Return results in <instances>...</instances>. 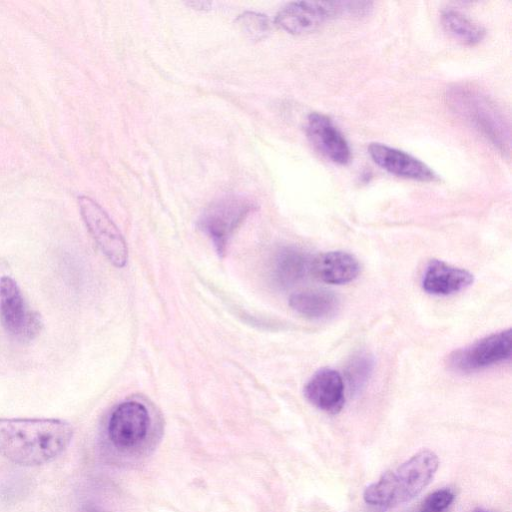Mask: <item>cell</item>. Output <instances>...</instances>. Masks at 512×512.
Returning <instances> with one entry per match:
<instances>
[{
  "label": "cell",
  "mask_w": 512,
  "mask_h": 512,
  "mask_svg": "<svg viewBox=\"0 0 512 512\" xmlns=\"http://www.w3.org/2000/svg\"><path fill=\"white\" fill-rule=\"evenodd\" d=\"M72 437V426L61 419L0 418V454L15 464H45L60 455Z\"/></svg>",
  "instance_id": "obj_1"
},
{
  "label": "cell",
  "mask_w": 512,
  "mask_h": 512,
  "mask_svg": "<svg viewBox=\"0 0 512 512\" xmlns=\"http://www.w3.org/2000/svg\"><path fill=\"white\" fill-rule=\"evenodd\" d=\"M439 466L437 455L421 450L366 487L363 499L377 507H395L418 496L432 481Z\"/></svg>",
  "instance_id": "obj_2"
},
{
  "label": "cell",
  "mask_w": 512,
  "mask_h": 512,
  "mask_svg": "<svg viewBox=\"0 0 512 512\" xmlns=\"http://www.w3.org/2000/svg\"><path fill=\"white\" fill-rule=\"evenodd\" d=\"M450 108L500 152L508 153L510 131L498 106L486 95L466 86H455L447 93Z\"/></svg>",
  "instance_id": "obj_3"
},
{
  "label": "cell",
  "mask_w": 512,
  "mask_h": 512,
  "mask_svg": "<svg viewBox=\"0 0 512 512\" xmlns=\"http://www.w3.org/2000/svg\"><path fill=\"white\" fill-rule=\"evenodd\" d=\"M252 209L253 204L239 196L221 198L205 209L199 227L210 237L219 256L224 255L231 236Z\"/></svg>",
  "instance_id": "obj_4"
},
{
  "label": "cell",
  "mask_w": 512,
  "mask_h": 512,
  "mask_svg": "<svg viewBox=\"0 0 512 512\" xmlns=\"http://www.w3.org/2000/svg\"><path fill=\"white\" fill-rule=\"evenodd\" d=\"M0 321L5 330L18 340L35 338L42 328L38 312L29 309L14 279L0 278Z\"/></svg>",
  "instance_id": "obj_5"
},
{
  "label": "cell",
  "mask_w": 512,
  "mask_h": 512,
  "mask_svg": "<svg viewBox=\"0 0 512 512\" xmlns=\"http://www.w3.org/2000/svg\"><path fill=\"white\" fill-rule=\"evenodd\" d=\"M78 204L90 234L107 259L116 267L125 266L128 258L126 242L108 214L87 196H80Z\"/></svg>",
  "instance_id": "obj_6"
},
{
  "label": "cell",
  "mask_w": 512,
  "mask_h": 512,
  "mask_svg": "<svg viewBox=\"0 0 512 512\" xmlns=\"http://www.w3.org/2000/svg\"><path fill=\"white\" fill-rule=\"evenodd\" d=\"M511 349V329L503 330L455 350L449 356V365L464 373L482 370L509 359Z\"/></svg>",
  "instance_id": "obj_7"
},
{
  "label": "cell",
  "mask_w": 512,
  "mask_h": 512,
  "mask_svg": "<svg viewBox=\"0 0 512 512\" xmlns=\"http://www.w3.org/2000/svg\"><path fill=\"white\" fill-rule=\"evenodd\" d=\"M336 16H341L340 1H296L278 12L275 23L290 34L301 35L313 32Z\"/></svg>",
  "instance_id": "obj_8"
},
{
  "label": "cell",
  "mask_w": 512,
  "mask_h": 512,
  "mask_svg": "<svg viewBox=\"0 0 512 512\" xmlns=\"http://www.w3.org/2000/svg\"><path fill=\"white\" fill-rule=\"evenodd\" d=\"M148 427L149 415L145 406L136 401H127L111 414L108 436L118 449H128L146 437Z\"/></svg>",
  "instance_id": "obj_9"
},
{
  "label": "cell",
  "mask_w": 512,
  "mask_h": 512,
  "mask_svg": "<svg viewBox=\"0 0 512 512\" xmlns=\"http://www.w3.org/2000/svg\"><path fill=\"white\" fill-rule=\"evenodd\" d=\"M306 132L312 145L332 162L345 165L350 161L349 144L328 116L311 113L307 119Z\"/></svg>",
  "instance_id": "obj_10"
},
{
  "label": "cell",
  "mask_w": 512,
  "mask_h": 512,
  "mask_svg": "<svg viewBox=\"0 0 512 512\" xmlns=\"http://www.w3.org/2000/svg\"><path fill=\"white\" fill-rule=\"evenodd\" d=\"M368 152L378 166L396 176L425 182L438 179L429 166L402 150L382 143H371Z\"/></svg>",
  "instance_id": "obj_11"
},
{
  "label": "cell",
  "mask_w": 512,
  "mask_h": 512,
  "mask_svg": "<svg viewBox=\"0 0 512 512\" xmlns=\"http://www.w3.org/2000/svg\"><path fill=\"white\" fill-rule=\"evenodd\" d=\"M304 395L318 409L336 414L341 411L345 403L343 377L334 369L322 368L307 382Z\"/></svg>",
  "instance_id": "obj_12"
},
{
  "label": "cell",
  "mask_w": 512,
  "mask_h": 512,
  "mask_svg": "<svg viewBox=\"0 0 512 512\" xmlns=\"http://www.w3.org/2000/svg\"><path fill=\"white\" fill-rule=\"evenodd\" d=\"M473 281V274L469 271L432 259L425 268L421 284L428 294L448 296L465 290Z\"/></svg>",
  "instance_id": "obj_13"
},
{
  "label": "cell",
  "mask_w": 512,
  "mask_h": 512,
  "mask_svg": "<svg viewBox=\"0 0 512 512\" xmlns=\"http://www.w3.org/2000/svg\"><path fill=\"white\" fill-rule=\"evenodd\" d=\"M312 274L322 282L341 285L356 279L361 267L358 260L345 251H329L310 262Z\"/></svg>",
  "instance_id": "obj_14"
},
{
  "label": "cell",
  "mask_w": 512,
  "mask_h": 512,
  "mask_svg": "<svg viewBox=\"0 0 512 512\" xmlns=\"http://www.w3.org/2000/svg\"><path fill=\"white\" fill-rule=\"evenodd\" d=\"M289 305L298 314L319 320L327 319L336 313L339 299L328 290H306L292 294Z\"/></svg>",
  "instance_id": "obj_15"
},
{
  "label": "cell",
  "mask_w": 512,
  "mask_h": 512,
  "mask_svg": "<svg viewBox=\"0 0 512 512\" xmlns=\"http://www.w3.org/2000/svg\"><path fill=\"white\" fill-rule=\"evenodd\" d=\"M310 269V262L306 255L291 247L281 249L272 266L273 278L277 284L283 287L297 283Z\"/></svg>",
  "instance_id": "obj_16"
},
{
  "label": "cell",
  "mask_w": 512,
  "mask_h": 512,
  "mask_svg": "<svg viewBox=\"0 0 512 512\" xmlns=\"http://www.w3.org/2000/svg\"><path fill=\"white\" fill-rule=\"evenodd\" d=\"M441 23L448 35L465 45H475L485 36L482 26L454 9L442 12Z\"/></svg>",
  "instance_id": "obj_17"
},
{
  "label": "cell",
  "mask_w": 512,
  "mask_h": 512,
  "mask_svg": "<svg viewBox=\"0 0 512 512\" xmlns=\"http://www.w3.org/2000/svg\"><path fill=\"white\" fill-rule=\"evenodd\" d=\"M373 366V357L366 351H359L350 358L345 372L352 391L358 392L365 386L370 378Z\"/></svg>",
  "instance_id": "obj_18"
},
{
  "label": "cell",
  "mask_w": 512,
  "mask_h": 512,
  "mask_svg": "<svg viewBox=\"0 0 512 512\" xmlns=\"http://www.w3.org/2000/svg\"><path fill=\"white\" fill-rule=\"evenodd\" d=\"M236 22L241 31L252 40L265 38L271 30L268 17L256 12H244L237 18Z\"/></svg>",
  "instance_id": "obj_19"
},
{
  "label": "cell",
  "mask_w": 512,
  "mask_h": 512,
  "mask_svg": "<svg viewBox=\"0 0 512 512\" xmlns=\"http://www.w3.org/2000/svg\"><path fill=\"white\" fill-rule=\"evenodd\" d=\"M454 500L455 493L452 489H437L423 500L417 512H447Z\"/></svg>",
  "instance_id": "obj_20"
},
{
  "label": "cell",
  "mask_w": 512,
  "mask_h": 512,
  "mask_svg": "<svg viewBox=\"0 0 512 512\" xmlns=\"http://www.w3.org/2000/svg\"><path fill=\"white\" fill-rule=\"evenodd\" d=\"M83 512H101L99 511L98 509H96L95 507H92V506H87L83 509Z\"/></svg>",
  "instance_id": "obj_21"
},
{
  "label": "cell",
  "mask_w": 512,
  "mask_h": 512,
  "mask_svg": "<svg viewBox=\"0 0 512 512\" xmlns=\"http://www.w3.org/2000/svg\"><path fill=\"white\" fill-rule=\"evenodd\" d=\"M474 512H491V511H487V510L478 508V509H475Z\"/></svg>",
  "instance_id": "obj_22"
}]
</instances>
